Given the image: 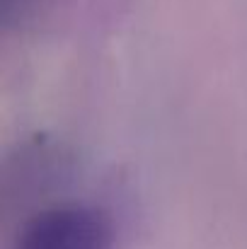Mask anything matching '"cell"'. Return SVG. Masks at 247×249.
I'll return each mask as SVG.
<instances>
[{
  "mask_svg": "<svg viewBox=\"0 0 247 249\" xmlns=\"http://www.w3.org/2000/svg\"><path fill=\"white\" fill-rule=\"evenodd\" d=\"M10 249H114V223L95 203L54 201L27 213Z\"/></svg>",
  "mask_w": 247,
  "mask_h": 249,
  "instance_id": "1",
  "label": "cell"
},
{
  "mask_svg": "<svg viewBox=\"0 0 247 249\" xmlns=\"http://www.w3.org/2000/svg\"><path fill=\"white\" fill-rule=\"evenodd\" d=\"M54 5V0H0V17L5 29H29L34 27Z\"/></svg>",
  "mask_w": 247,
  "mask_h": 249,
  "instance_id": "2",
  "label": "cell"
}]
</instances>
